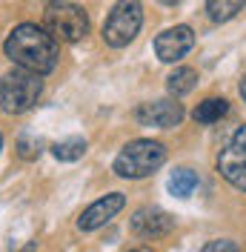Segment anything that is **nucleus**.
<instances>
[{
  "label": "nucleus",
  "mask_w": 246,
  "mask_h": 252,
  "mask_svg": "<svg viewBox=\"0 0 246 252\" xmlns=\"http://www.w3.org/2000/svg\"><path fill=\"white\" fill-rule=\"evenodd\" d=\"M3 52L15 66L37 75H46L58 66V40L49 34L46 26H37V23L15 26L3 43Z\"/></svg>",
  "instance_id": "1"
},
{
  "label": "nucleus",
  "mask_w": 246,
  "mask_h": 252,
  "mask_svg": "<svg viewBox=\"0 0 246 252\" xmlns=\"http://www.w3.org/2000/svg\"><path fill=\"white\" fill-rule=\"evenodd\" d=\"M166 160V146L160 141H132L121 149V155L115 158L112 169L129 178V181H138V178H149L154 175Z\"/></svg>",
  "instance_id": "2"
},
{
  "label": "nucleus",
  "mask_w": 246,
  "mask_h": 252,
  "mask_svg": "<svg viewBox=\"0 0 246 252\" xmlns=\"http://www.w3.org/2000/svg\"><path fill=\"white\" fill-rule=\"evenodd\" d=\"M40 94H43L40 75L17 66L0 80V109L6 115H23L40 100Z\"/></svg>",
  "instance_id": "3"
},
{
  "label": "nucleus",
  "mask_w": 246,
  "mask_h": 252,
  "mask_svg": "<svg viewBox=\"0 0 246 252\" xmlns=\"http://www.w3.org/2000/svg\"><path fill=\"white\" fill-rule=\"evenodd\" d=\"M143 26V6L140 0H118L103 23V40L112 49H123L135 40Z\"/></svg>",
  "instance_id": "4"
},
{
  "label": "nucleus",
  "mask_w": 246,
  "mask_h": 252,
  "mask_svg": "<svg viewBox=\"0 0 246 252\" xmlns=\"http://www.w3.org/2000/svg\"><path fill=\"white\" fill-rule=\"evenodd\" d=\"M43 26L49 29V34L55 40L77 43L80 37L89 34V15L80 6H72V3H52L46 9V15H43Z\"/></svg>",
  "instance_id": "5"
},
{
  "label": "nucleus",
  "mask_w": 246,
  "mask_h": 252,
  "mask_svg": "<svg viewBox=\"0 0 246 252\" xmlns=\"http://www.w3.org/2000/svg\"><path fill=\"white\" fill-rule=\"evenodd\" d=\"M217 172L226 184L246 192V124L235 129L229 143L217 155Z\"/></svg>",
  "instance_id": "6"
},
{
  "label": "nucleus",
  "mask_w": 246,
  "mask_h": 252,
  "mask_svg": "<svg viewBox=\"0 0 246 252\" xmlns=\"http://www.w3.org/2000/svg\"><path fill=\"white\" fill-rule=\"evenodd\" d=\"M135 121L140 126H157V129H172L184 121V106L178 103V97H163V100H149L140 103L135 112Z\"/></svg>",
  "instance_id": "7"
},
{
  "label": "nucleus",
  "mask_w": 246,
  "mask_h": 252,
  "mask_svg": "<svg viewBox=\"0 0 246 252\" xmlns=\"http://www.w3.org/2000/svg\"><path fill=\"white\" fill-rule=\"evenodd\" d=\"M192 46H195V32L189 26H172L154 37V55L163 63H178L186 52H192Z\"/></svg>",
  "instance_id": "8"
},
{
  "label": "nucleus",
  "mask_w": 246,
  "mask_h": 252,
  "mask_svg": "<svg viewBox=\"0 0 246 252\" xmlns=\"http://www.w3.org/2000/svg\"><path fill=\"white\" fill-rule=\"evenodd\" d=\"M175 229V218L157 206H143L132 215V232L140 238H163Z\"/></svg>",
  "instance_id": "9"
},
{
  "label": "nucleus",
  "mask_w": 246,
  "mask_h": 252,
  "mask_svg": "<svg viewBox=\"0 0 246 252\" xmlns=\"http://www.w3.org/2000/svg\"><path fill=\"white\" fill-rule=\"evenodd\" d=\"M123 206H126V198H123L121 192H112V195H106V198L94 201L92 206H86V209H83V215L77 218V226H80L83 232H92V229H97V226L109 223V220L123 209Z\"/></svg>",
  "instance_id": "10"
},
{
  "label": "nucleus",
  "mask_w": 246,
  "mask_h": 252,
  "mask_svg": "<svg viewBox=\"0 0 246 252\" xmlns=\"http://www.w3.org/2000/svg\"><path fill=\"white\" fill-rule=\"evenodd\" d=\"M195 86H198V72H195L192 66H178L169 78H166V89H169L172 97H184V94H189Z\"/></svg>",
  "instance_id": "11"
},
{
  "label": "nucleus",
  "mask_w": 246,
  "mask_h": 252,
  "mask_svg": "<svg viewBox=\"0 0 246 252\" xmlns=\"http://www.w3.org/2000/svg\"><path fill=\"white\" fill-rule=\"evenodd\" d=\"M246 0H206V12L215 23H229L232 17L244 12Z\"/></svg>",
  "instance_id": "12"
},
{
  "label": "nucleus",
  "mask_w": 246,
  "mask_h": 252,
  "mask_svg": "<svg viewBox=\"0 0 246 252\" xmlns=\"http://www.w3.org/2000/svg\"><path fill=\"white\" fill-rule=\"evenodd\" d=\"M226 112H229V103L223 97H206V100H200L198 109H195V121L198 124H217Z\"/></svg>",
  "instance_id": "13"
},
{
  "label": "nucleus",
  "mask_w": 246,
  "mask_h": 252,
  "mask_svg": "<svg viewBox=\"0 0 246 252\" xmlns=\"http://www.w3.org/2000/svg\"><path fill=\"white\" fill-rule=\"evenodd\" d=\"M198 187V175L192 172V169H175L169 178V192L175 198H189L192 192Z\"/></svg>",
  "instance_id": "14"
},
{
  "label": "nucleus",
  "mask_w": 246,
  "mask_h": 252,
  "mask_svg": "<svg viewBox=\"0 0 246 252\" xmlns=\"http://www.w3.org/2000/svg\"><path fill=\"white\" fill-rule=\"evenodd\" d=\"M83 152H86V141L83 138H66V141L52 146V155L58 160H77V158H83Z\"/></svg>",
  "instance_id": "15"
},
{
  "label": "nucleus",
  "mask_w": 246,
  "mask_h": 252,
  "mask_svg": "<svg viewBox=\"0 0 246 252\" xmlns=\"http://www.w3.org/2000/svg\"><path fill=\"white\" fill-rule=\"evenodd\" d=\"M200 252H238V247H235V241L220 238V241H209V244H206Z\"/></svg>",
  "instance_id": "16"
},
{
  "label": "nucleus",
  "mask_w": 246,
  "mask_h": 252,
  "mask_svg": "<svg viewBox=\"0 0 246 252\" xmlns=\"http://www.w3.org/2000/svg\"><path fill=\"white\" fill-rule=\"evenodd\" d=\"M129 252H154L152 247H135V250H129Z\"/></svg>",
  "instance_id": "17"
},
{
  "label": "nucleus",
  "mask_w": 246,
  "mask_h": 252,
  "mask_svg": "<svg viewBox=\"0 0 246 252\" xmlns=\"http://www.w3.org/2000/svg\"><path fill=\"white\" fill-rule=\"evenodd\" d=\"M241 97L246 100V75H244V80H241Z\"/></svg>",
  "instance_id": "18"
},
{
  "label": "nucleus",
  "mask_w": 246,
  "mask_h": 252,
  "mask_svg": "<svg viewBox=\"0 0 246 252\" xmlns=\"http://www.w3.org/2000/svg\"><path fill=\"white\" fill-rule=\"evenodd\" d=\"M160 3H163V6H178L181 0H160Z\"/></svg>",
  "instance_id": "19"
},
{
  "label": "nucleus",
  "mask_w": 246,
  "mask_h": 252,
  "mask_svg": "<svg viewBox=\"0 0 246 252\" xmlns=\"http://www.w3.org/2000/svg\"><path fill=\"white\" fill-rule=\"evenodd\" d=\"M49 3H63V0H49Z\"/></svg>",
  "instance_id": "20"
},
{
  "label": "nucleus",
  "mask_w": 246,
  "mask_h": 252,
  "mask_svg": "<svg viewBox=\"0 0 246 252\" xmlns=\"http://www.w3.org/2000/svg\"><path fill=\"white\" fill-rule=\"evenodd\" d=\"M0 149H3V138H0Z\"/></svg>",
  "instance_id": "21"
}]
</instances>
